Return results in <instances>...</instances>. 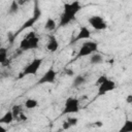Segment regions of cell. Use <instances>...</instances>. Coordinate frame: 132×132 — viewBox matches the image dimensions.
Segmentation results:
<instances>
[{"instance_id":"cell-13","label":"cell","mask_w":132,"mask_h":132,"mask_svg":"<svg viewBox=\"0 0 132 132\" xmlns=\"http://www.w3.org/2000/svg\"><path fill=\"white\" fill-rule=\"evenodd\" d=\"M12 121H13V117H12V113H11L10 110L7 111V112H5V113L0 118V124H6V125H8V124H10Z\"/></svg>"},{"instance_id":"cell-17","label":"cell","mask_w":132,"mask_h":132,"mask_svg":"<svg viewBox=\"0 0 132 132\" xmlns=\"http://www.w3.org/2000/svg\"><path fill=\"white\" fill-rule=\"evenodd\" d=\"M56 27H57V24H56L55 20L52 19V18H48L46 20V22H45V25H44L45 30H47V31L51 32V31H54L56 29Z\"/></svg>"},{"instance_id":"cell-22","label":"cell","mask_w":132,"mask_h":132,"mask_svg":"<svg viewBox=\"0 0 132 132\" xmlns=\"http://www.w3.org/2000/svg\"><path fill=\"white\" fill-rule=\"evenodd\" d=\"M106 78H107V76H106V75H101V76H99V77H98V79L96 80V84H95V85L98 87V86H99V85H101V84H102Z\"/></svg>"},{"instance_id":"cell-23","label":"cell","mask_w":132,"mask_h":132,"mask_svg":"<svg viewBox=\"0 0 132 132\" xmlns=\"http://www.w3.org/2000/svg\"><path fill=\"white\" fill-rule=\"evenodd\" d=\"M64 73H65L66 75H68V76L74 75V71H73L71 68H65V69H64Z\"/></svg>"},{"instance_id":"cell-4","label":"cell","mask_w":132,"mask_h":132,"mask_svg":"<svg viewBox=\"0 0 132 132\" xmlns=\"http://www.w3.org/2000/svg\"><path fill=\"white\" fill-rule=\"evenodd\" d=\"M42 63H43V59L42 58H35V59H33V61H31L23 69V71L18 76V79H21V78H23L24 76H27V75H35L37 73V71L39 70V68H40Z\"/></svg>"},{"instance_id":"cell-27","label":"cell","mask_w":132,"mask_h":132,"mask_svg":"<svg viewBox=\"0 0 132 132\" xmlns=\"http://www.w3.org/2000/svg\"><path fill=\"white\" fill-rule=\"evenodd\" d=\"M94 124H95L96 127H101V126H102V122H96V123H94Z\"/></svg>"},{"instance_id":"cell-6","label":"cell","mask_w":132,"mask_h":132,"mask_svg":"<svg viewBox=\"0 0 132 132\" xmlns=\"http://www.w3.org/2000/svg\"><path fill=\"white\" fill-rule=\"evenodd\" d=\"M79 111V100L74 97H69L64 105L62 114L65 113H76Z\"/></svg>"},{"instance_id":"cell-25","label":"cell","mask_w":132,"mask_h":132,"mask_svg":"<svg viewBox=\"0 0 132 132\" xmlns=\"http://www.w3.org/2000/svg\"><path fill=\"white\" fill-rule=\"evenodd\" d=\"M18 120H22V121H26V120H27V117H26V116H25V114H24L23 112H21V113H20V116H19V119H18Z\"/></svg>"},{"instance_id":"cell-1","label":"cell","mask_w":132,"mask_h":132,"mask_svg":"<svg viewBox=\"0 0 132 132\" xmlns=\"http://www.w3.org/2000/svg\"><path fill=\"white\" fill-rule=\"evenodd\" d=\"M80 9H81V5L78 1L65 3L64 4V11L60 16L59 27H65L70 22L75 20V15Z\"/></svg>"},{"instance_id":"cell-11","label":"cell","mask_w":132,"mask_h":132,"mask_svg":"<svg viewBox=\"0 0 132 132\" xmlns=\"http://www.w3.org/2000/svg\"><path fill=\"white\" fill-rule=\"evenodd\" d=\"M58 47H59V42H58L56 36L55 35H51L48 37V40H47V43H46V50L52 52V53H54V52H56L58 50Z\"/></svg>"},{"instance_id":"cell-3","label":"cell","mask_w":132,"mask_h":132,"mask_svg":"<svg viewBox=\"0 0 132 132\" xmlns=\"http://www.w3.org/2000/svg\"><path fill=\"white\" fill-rule=\"evenodd\" d=\"M39 45V37L36 35V33L29 32L20 42V50L25 52L29 50H35Z\"/></svg>"},{"instance_id":"cell-9","label":"cell","mask_w":132,"mask_h":132,"mask_svg":"<svg viewBox=\"0 0 132 132\" xmlns=\"http://www.w3.org/2000/svg\"><path fill=\"white\" fill-rule=\"evenodd\" d=\"M56 76H57V72L53 69V68H50L45 71V73L38 79L37 84L36 85H43V84H53L56 79Z\"/></svg>"},{"instance_id":"cell-12","label":"cell","mask_w":132,"mask_h":132,"mask_svg":"<svg viewBox=\"0 0 132 132\" xmlns=\"http://www.w3.org/2000/svg\"><path fill=\"white\" fill-rule=\"evenodd\" d=\"M85 82H86V76L82 74H78L74 77V79L72 81V88H78L79 86H81Z\"/></svg>"},{"instance_id":"cell-16","label":"cell","mask_w":132,"mask_h":132,"mask_svg":"<svg viewBox=\"0 0 132 132\" xmlns=\"http://www.w3.org/2000/svg\"><path fill=\"white\" fill-rule=\"evenodd\" d=\"M0 63L3 65H6L7 63L9 64V61L7 59V48L5 47H0Z\"/></svg>"},{"instance_id":"cell-21","label":"cell","mask_w":132,"mask_h":132,"mask_svg":"<svg viewBox=\"0 0 132 132\" xmlns=\"http://www.w3.org/2000/svg\"><path fill=\"white\" fill-rule=\"evenodd\" d=\"M66 121L69 123L70 126H75V125H77V122H78V120L74 117H69V118H67Z\"/></svg>"},{"instance_id":"cell-26","label":"cell","mask_w":132,"mask_h":132,"mask_svg":"<svg viewBox=\"0 0 132 132\" xmlns=\"http://www.w3.org/2000/svg\"><path fill=\"white\" fill-rule=\"evenodd\" d=\"M128 103H131L132 102V95H128L127 96V100H126Z\"/></svg>"},{"instance_id":"cell-10","label":"cell","mask_w":132,"mask_h":132,"mask_svg":"<svg viewBox=\"0 0 132 132\" xmlns=\"http://www.w3.org/2000/svg\"><path fill=\"white\" fill-rule=\"evenodd\" d=\"M91 37V32H90V30L86 27V26H84V27H81L80 29H79V31H78V33H77V35L74 37V38H72V40H71V44L72 43H74V42H77V41H79V40H85V39H89Z\"/></svg>"},{"instance_id":"cell-24","label":"cell","mask_w":132,"mask_h":132,"mask_svg":"<svg viewBox=\"0 0 132 132\" xmlns=\"http://www.w3.org/2000/svg\"><path fill=\"white\" fill-rule=\"evenodd\" d=\"M70 127H71V126L69 125V123H68L67 121H64V122H63V129H64V130H67V129H69Z\"/></svg>"},{"instance_id":"cell-28","label":"cell","mask_w":132,"mask_h":132,"mask_svg":"<svg viewBox=\"0 0 132 132\" xmlns=\"http://www.w3.org/2000/svg\"><path fill=\"white\" fill-rule=\"evenodd\" d=\"M0 132H6V129L0 125Z\"/></svg>"},{"instance_id":"cell-18","label":"cell","mask_w":132,"mask_h":132,"mask_svg":"<svg viewBox=\"0 0 132 132\" xmlns=\"http://www.w3.org/2000/svg\"><path fill=\"white\" fill-rule=\"evenodd\" d=\"M19 8H20V5L18 3V1H12L10 3V6L8 8V14H14L19 11Z\"/></svg>"},{"instance_id":"cell-20","label":"cell","mask_w":132,"mask_h":132,"mask_svg":"<svg viewBox=\"0 0 132 132\" xmlns=\"http://www.w3.org/2000/svg\"><path fill=\"white\" fill-rule=\"evenodd\" d=\"M119 132H132V121L127 120Z\"/></svg>"},{"instance_id":"cell-5","label":"cell","mask_w":132,"mask_h":132,"mask_svg":"<svg viewBox=\"0 0 132 132\" xmlns=\"http://www.w3.org/2000/svg\"><path fill=\"white\" fill-rule=\"evenodd\" d=\"M97 51H98V42H96V41H86L79 47L78 53L76 54L74 60H77V59L82 58V57H86V56L93 55Z\"/></svg>"},{"instance_id":"cell-2","label":"cell","mask_w":132,"mask_h":132,"mask_svg":"<svg viewBox=\"0 0 132 132\" xmlns=\"http://www.w3.org/2000/svg\"><path fill=\"white\" fill-rule=\"evenodd\" d=\"M41 16V9L39 8V6H38V3L36 2L35 3V7H34V9H33V13H32V15L20 27V29L18 30V31H15L14 33H12V34H10V36H9V41H10V43H12L13 42V40H14V38L18 36V35H20L24 30H26V29H28V28H31L38 20H39V18Z\"/></svg>"},{"instance_id":"cell-14","label":"cell","mask_w":132,"mask_h":132,"mask_svg":"<svg viewBox=\"0 0 132 132\" xmlns=\"http://www.w3.org/2000/svg\"><path fill=\"white\" fill-rule=\"evenodd\" d=\"M102 62H103V56L101 54L95 53V54L91 55V58H90V63L91 64L96 65V64H100Z\"/></svg>"},{"instance_id":"cell-8","label":"cell","mask_w":132,"mask_h":132,"mask_svg":"<svg viewBox=\"0 0 132 132\" xmlns=\"http://www.w3.org/2000/svg\"><path fill=\"white\" fill-rule=\"evenodd\" d=\"M116 87H117L116 82L107 77L101 85L98 86V96H102V95L106 94L107 92L112 91L113 89H116Z\"/></svg>"},{"instance_id":"cell-7","label":"cell","mask_w":132,"mask_h":132,"mask_svg":"<svg viewBox=\"0 0 132 132\" xmlns=\"http://www.w3.org/2000/svg\"><path fill=\"white\" fill-rule=\"evenodd\" d=\"M89 24L96 30H105L107 28V24L105 20L100 15H92L89 18Z\"/></svg>"},{"instance_id":"cell-19","label":"cell","mask_w":132,"mask_h":132,"mask_svg":"<svg viewBox=\"0 0 132 132\" xmlns=\"http://www.w3.org/2000/svg\"><path fill=\"white\" fill-rule=\"evenodd\" d=\"M10 111H11V113H12L13 120H18L20 113L22 112V106H21V105H13V106H12V109H11Z\"/></svg>"},{"instance_id":"cell-15","label":"cell","mask_w":132,"mask_h":132,"mask_svg":"<svg viewBox=\"0 0 132 132\" xmlns=\"http://www.w3.org/2000/svg\"><path fill=\"white\" fill-rule=\"evenodd\" d=\"M24 105H25V107L28 108V109H33V108L37 107L38 101H37L36 99H33V98H28V99H26V101L24 102Z\"/></svg>"}]
</instances>
